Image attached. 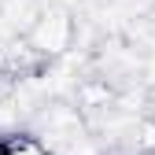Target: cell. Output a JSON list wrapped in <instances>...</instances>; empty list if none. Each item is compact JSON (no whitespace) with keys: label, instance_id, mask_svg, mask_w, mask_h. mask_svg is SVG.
<instances>
[{"label":"cell","instance_id":"1","mask_svg":"<svg viewBox=\"0 0 155 155\" xmlns=\"http://www.w3.org/2000/svg\"><path fill=\"white\" fill-rule=\"evenodd\" d=\"M37 41H41L45 48H63V41H67V18L63 15H52L48 22H41V30H37Z\"/></svg>","mask_w":155,"mask_h":155}]
</instances>
